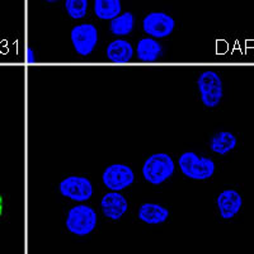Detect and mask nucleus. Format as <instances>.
<instances>
[{"label":"nucleus","instance_id":"nucleus-20","mask_svg":"<svg viewBox=\"0 0 254 254\" xmlns=\"http://www.w3.org/2000/svg\"><path fill=\"white\" fill-rule=\"evenodd\" d=\"M45 1H49V3H55V1H59V0H45Z\"/></svg>","mask_w":254,"mask_h":254},{"label":"nucleus","instance_id":"nucleus-5","mask_svg":"<svg viewBox=\"0 0 254 254\" xmlns=\"http://www.w3.org/2000/svg\"><path fill=\"white\" fill-rule=\"evenodd\" d=\"M71 42L79 55L88 56L98 42V31L93 24L84 23L71 29Z\"/></svg>","mask_w":254,"mask_h":254},{"label":"nucleus","instance_id":"nucleus-18","mask_svg":"<svg viewBox=\"0 0 254 254\" xmlns=\"http://www.w3.org/2000/svg\"><path fill=\"white\" fill-rule=\"evenodd\" d=\"M27 52H28V59H27V60H28V63H35V52H33V50L32 49H28L27 50Z\"/></svg>","mask_w":254,"mask_h":254},{"label":"nucleus","instance_id":"nucleus-15","mask_svg":"<svg viewBox=\"0 0 254 254\" xmlns=\"http://www.w3.org/2000/svg\"><path fill=\"white\" fill-rule=\"evenodd\" d=\"M94 12L99 19H111L121 13V0H94Z\"/></svg>","mask_w":254,"mask_h":254},{"label":"nucleus","instance_id":"nucleus-10","mask_svg":"<svg viewBox=\"0 0 254 254\" xmlns=\"http://www.w3.org/2000/svg\"><path fill=\"white\" fill-rule=\"evenodd\" d=\"M243 199L235 190H225L217 197V207L222 219H233L242 208Z\"/></svg>","mask_w":254,"mask_h":254},{"label":"nucleus","instance_id":"nucleus-14","mask_svg":"<svg viewBox=\"0 0 254 254\" xmlns=\"http://www.w3.org/2000/svg\"><path fill=\"white\" fill-rule=\"evenodd\" d=\"M235 146H237V137L229 131L215 133L210 141L211 150L219 155H225L230 153L231 150H234Z\"/></svg>","mask_w":254,"mask_h":254},{"label":"nucleus","instance_id":"nucleus-12","mask_svg":"<svg viewBox=\"0 0 254 254\" xmlns=\"http://www.w3.org/2000/svg\"><path fill=\"white\" fill-rule=\"evenodd\" d=\"M133 55V49L130 42L125 40H116L111 42L107 47V58L111 63L127 64L131 61Z\"/></svg>","mask_w":254,"mask_h":254},{"label":"nucleus","instance_id":"nucleus-7","mask_svg":"<svg viewBox=\"0 0 254 254\" xmlns=\"http://www.w3.org/2000/svg\"><path fill=\"white\" fill-rule=\"evenodd\" d=\"M102 179L106 187L110 188L113 192H119L132 185L135 176L130 167L125 164H113L106 168Z\"/></svg>","mask_w":254,"mask_h":254},{"label":"nucleus","instance_id":"nucleus-6","mask_svg":"<svg viewBox=\"0 0 254 254\" xmlns=\"http://www.w3.org/2000/svg\"><path fill=\"white\" fill-rule=\"evenodd\" d=\"M60 193L66 198L72 199V201H88L93 194L92 183L88 178L84 177L71 176L63 179L60 182Z\"/></svg>","mask_w":254,"mask_h":254},{"label":"nucleus","instance_id":"nucleus-9","mask_svg":"<svg viewBox=\"0 0 254 254\" xmlns=\"http://www.w3.org/2000/svg\"><path fill=\"white\" fill-rule=\"evenodd\" d=\"M101 207L103 211V215L107 219L120 220L128 208V203L122 194L112 190L110 193L104 194L101 201Z\"/></svg>","mask_w":254,"mask_h":254},{"label":"nucleus","instance_id":"nucleus-13","mask_svg":"<svg viewBox=\"0 0 254 254\" xmlns=\"http://www.w3.org/2000/svg\"><path fill=\"white\" fill-rule=\"evenodd\" d=\"M162 54V46L154 38H142L137 44V59L142 63H155Z\"/></svg>","mask_w":254,"mask_h":254},{"label":"nucleus","instance_id":"nucleus-8","mask_svg":"<svg viewBox=\"0 0 254 254\" xmlns=\"http://www.w3.org/2000/svg\"><path fill=\"white\" fill-rule=\"evenodd\" d=\"M176 22L171 15L155 12L147 14L142 22V28L146 35L154 38H164L173 32Z\"/></svg>","mask_w":254,"mask_h":254},{"label":"nucleus","instance_id":"nucleus-11","mask_svg":"<svg viewBox=\"0 0 254 254\" xmlns=\"http://www.w3.org/2000/svg\"><path fill=\"white\" fill-rule=\"evenodd\" d=\"M169 217V211L156 203H144L139 208V219L149 225L163 224Z\"/></svg>","mask_w":254,"mask_h":254},{"label":"nucleus","instance_id":"nucleus-17","mask_svg":"<svg viewBox=\"0 0 254 254\" xmlns=\"http://www.w3.org/2000/svg\"><path fill=\"white\" fill-rule=\"evenodd\" d=\"M65 8L70 17L74 19H81L87 14L88 0H66Z\"/></svg>","mask_w":254,"mask_h":254},{"label":"nucleus","instance_id":"nucleus-1","mask_svg":"<svg viewBox=\"0 0 254 254\" xmlns=\"http://www.w3.org/2000/svg\"><path fill=\"white\" fill-rule=\"evenodd\" d=\"M178 164L186 177L196 181H205L215 173V163L211 159L199 156L192 151L182 154Z\"/></svg>","mask_w":254,"mask_h":254},{"label":"nucleus","instance_id":"nucleus-2","mask_svg":"<svg viewBox=\"0 0 254 254\" xmlns=\"http://www.w3.org/2000/svg\"><path fill=\"white\" fill-rule=\"evenodd\" d=\"M174 173V162L165 153L154 154L146 159L142 167V176L151 185H160Z\"/></svg>","mask_w":254,"mask_h":254},{"label":"nucleus","instance_id":"nucleus-16","mask_svg":"<svg viewBox=\"0 0 254 254\" xmlns=\"http://www.w3.org/2000/svg\"><path fill=\"white\" fill-rule=\"evenodd\" d=\"M133 28V15L132 13L126 12L125 14L119 15L111 20L110 31L115 36H126L131 33Z\"/></svg>","mask_w":254,"mask_h":254},{"label":"nucleus","instance_id":"nucleus-19","mask_svg":"<svg viewBox=\"0 0 254 254\" xmlns=\"http://www.w3.org/2000/svg\"><path fill=\"white\" fill-rule=\"evenodd\" d=\"M1 215H3V197L0 194V219H1Z\"/></svg>","mask_w":254,"mask_h":254},{"label":"nucleus","instance_id":"nucleus-4","mask_svg":"<svg viewBox=\"0 0 254 254\" xmlns=\"http://www.w3.org/2000/svg\"><path fill=\"white\" fill-rule=\"evenodd\" d=\"M202 103L208 108H215L222 99V81L215 71H203L197 80Z\"/></svg>","mask_w":254,"mask_h":254},{"label":"nucleus","instance_id":"nucleus-3","mask_svg":"<svg viewBox=\"0 0 254 254\" xmlns=\"http://www.w3.org/2000/svg\"><path fill=\"white\" fill-rule=\"evenodd\" d=\"M97 226V212L87 205H79L69 211L66 228L70 233L84 237L90 234Z\"/></svg>","mask_w":254,"mask_h":254}]
</instances>
